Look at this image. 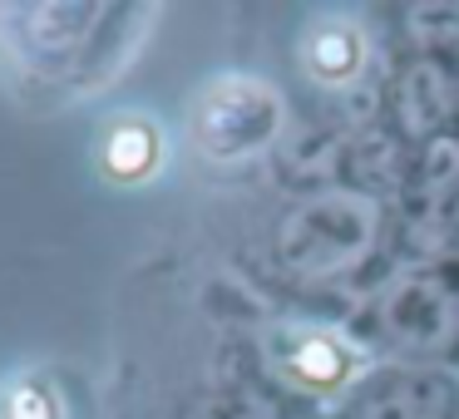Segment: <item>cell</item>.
Segmentation results:
<instances>
[{
    "label": "cell",
    "instance_id": "obj_10",
    "mask_svg": "<svg viewBox=\"0 0 459 419\" xmlns=\"http://www.w3.org/2000/svg\"><path fill=\"white\" fill-rule=\"evenodd\" d=\"M331 163H336V143L326 133H297L281 149V168H301V178H321Z\"/></svg>",
    "mask_w": 459,
    "mask_h": 419
},
{
    "label": "cell",
    "instance_id": "obj_7",
    "mask_svg": "<svg viewBox=\"0 0 459 419\" xmlns=\"http://www.w3.org/2000/svg\"><path fill=\"white\" fill-rule=\"evenodd\" d=\"M287 370H291V380H307V385H331L346 370V350L331 336H321V330H307L301 340H291Z\"/></svg>",
    "mask_w": 459,
    "mask_h": 419
},
{
    "label": "cell",
    "instance_id": "obj_1",
    "mask_svg": "<svg viewBox=\"0 0 459 419\" xmlns=\"http://www.w3.org/2000/svg\"><path fill=\"white\" fill-rule=\"evenodd\" d=\"M380 237V208L356 188H326L301 198L277 227V252L297 277H341L360 267Z\"/></svg>",
    "mask_w": 459,
    "mask_h": 419
},
{
    "label": "cell",
    "instance_id": "obj_9",
    "mask_svg": "<svg viewBox=\"0 0 459 419\" xmlns=\"http://www.w3.org/2000/svg\"><path fill=\"white\" fill-rule=\"evenodd\" d=\"M153 163V133L139 129V124H129V129H119L109 139V168L119 173V178H134V173H143Z\"/></svg>",
    "mask_w": 459,
    "mask_h": 419
},
{
    "label": "cell",
    "instance_id": "obj_5",
    "mask_svg": "<svg viewBox=\"0 0 459 419\" xmlns=\"http://www.w3.org/2000/svg\"><path fill=\"white\" fill-rule=\"evenodd\" d=\"M415 218L435 232L459 227V143L455 139H429L420 158V183H415Z\"/></svg>",
    "mask_w": 459,
    "mask_h": 419
},
{
    "label": "cell",
    "instance_id": "obj_2",
    "mask_svg": "<svg viewBox=\"0 0 459 419\" xmlns=\"http://www.w3.org/2000/svg\"><path fill=\"white\" fill-rule=\"evenodd\" d=\"M272 129H277V99H272V90L257 80L212 84L208 99L198 104V119H193L198 143L208 153H222V158L252 153L257 143L272 139Z\"/></svg>",
    "mask_w": 459,
    "mask_h": 419
},
{
    "label": "cell",
    "instance_id": "obj_8",
    "mask_svg": "<svg viewBox=\"0 0 459 419\" xmlns=\"http://www.w3.org/2000/svg\"><path fill=\"white\" fill-rule=\"evenodd\" d=\"M307 55H311V70H316L321 80H341V74L356 70L360 50H356V35H351L346 25H321V30L311 35Z\"/></svg>",
    "mask_w": 459,
    "mask_h": 419
},
{
    "label": "cell",
    "instance_id": "obj_3",
    "mask_svg": "<svg viewBox=\"0 0 459 419\" xmlns=\"http://www.w3.org/2000/svg\"><path fill=\"white\" fill-rule=\"evenodd\" d=\"M376 321L400 350H445L459 330V301L435 277H400L380 296Z\"/></svg>",
    "mask_w": 459,
    "mask_h": 419
},
{
    "label": "cell",
    "instance_id": "obj_6",
    "mask_svg": "<svg viewBox=\"0 0 459 419\" xmlns=\"http://www.w3.org/2000/svg\"><path fill=\"white\" fill-rule=\"evenodd\" d=\"M449 109H455V84H449V74L435 60L410 64L405 80H400V119H405V129L435 133L449 119Z\"/></svg>",
    "mask_w": 459,
    "mask_h": 419
},
{
    "label": "cell",
    "instance_id": "obj_11",
    "mask_svg": "<svg viewBox=\"0 0 459 419\" xmlns=\"http://www.w3.org/2000/svg\"><path fill=\"white\" fill-rule=\"evenodd\" d=\"M272 409L262 405V399L242 395V389H222V395H208L193 405L188 419H267Z\"/></svg>",
    "mask_w": 459,
    "mask_h": 419
},
{
    "label": "cell",
    "instance_id": "obj_4",
    "mask_svg": "<svg viewBox=\"0 0 459 419\" xmlns=\"http://www.w3.org/2000/svg\"><path fill=\"white\" fill-rule=\"evenodd\" d=\"M449 385L429 370H400L360 395L356 419H445Z\"/></svg>",
    "mask_w": 459,
    "mask_h": 419
},
{
    "label": "cell",
    "instance_id": "obj_12",
    "mask_svg": "<svg viewBox=\"0 0 459 419\" xmlns=\"http://www.w3.org/2000/svg\"><path fill=\"white\" fill-rule=\"evenodd\" d=\"M11 419H50V405H45L40 389H21L11 399Z\"/></svg>",
    "mask_w": 459,
    "mask_h": 419
}]
</instances>
